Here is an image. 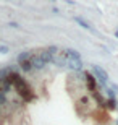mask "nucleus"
Masks as SVG:
<instances>
[{
	"label": "nucleus",
	"instance_id": "nucleus-3",
	"mask_svg": "<svg viewBox=\"0 0 118 125\" xmlns=\"http://www.w3.org/2000/svg\"><path fill=\"white\" fill-rule=\"evenodd\" d=\"M65 57H66V60L81 62V55H79V54H78L74 49H66V51H65Z\"/></svg>",
	"mask_w": 118,
	"mask_h": 125
},
{
	"label": "nucleus",
	"instance_id": "nucleus-1",
	"mask_svg": "<svg viewBox=\"0 0 118 125\" xmlns=\"http://www.w3.org/2000/svg\"><path fill=\"white\" fill-rule=\"evenodd\" d=\"M8 78H10V81H11V86H15V89H16V93H18V96L23 99V101H31V97H32V94H31V88L27 86V83L24 81L19 75H16V73H11V75H8Z\"/></svg>",
	"mask_w": 118,
	"mask_h": 125
},
{
	"label": "nucleus",
	"instance_id": "nucleus-6",
	"mask_svg": "<svg viewBox=\"0 0 118 125\" xmlns=\"http://www.w3.org/2000/svg\"><path fill=\"white\" fill-rule=\"evenodd\" d=\"M0 52H2V54H7V52H8V47L7 46H0Z\"/></svg>",
	"mask_w": 118,
	"mask_h": 125
},
{
	"label": "nucleus",
	"instance_id": "nucleus-5",
	"mask_svg": "<svg viewBox=\"0 0 118 125\" xmlns=\"http://www.w3.org/2000/svg\"><path fill=\"white\" fill-rule=\"evenodd\" d=\"M74 21H76V23L79 24V26H81V28L87 29V31H91V32H95V31H94V28H92L91 24L87 23L86 20H82V18H79V16H74Z\"/></svg>",
	"mask_w": 118,
	"mask_h": 125
},
{
	"label": "nucleus",
	"instance_id": "nucleus-7",
	"mask_svg": "<svg viewBox=\"0 0 118 125\" xmlns=\"http://www.w3.org/2000/svg\"><path fill=\"white\" fill-rule=\"evenodd\" d=\"M115 37H118V31H115Z\"/></svg>",
	"mask_w": 118,
	"mask_h": 125
},
{
	"label": "nucleus",
	"instance_id": "nucleus-4",
	"mask_svg": "<svg viewBox=\"0 0 118 125\" xmlns=\"http://www.w3.org/2000/svg\"><path fill=\"white\" fill-rule=\"evenodd\" d=\"M86 84H87V89H89L91 93L97 91V83H95L94 76H92V75H89V73L86 75Z\"/></svg>",
	"mask_w": 118,
	"mask_h": 125
},
{
	"label": "nucleus",
	"instance_id": "nucleus-2",
	"mask_svg": "<svg viewBox=\"0 0 118 125\" xmlns=\"http://www.w3.org/2000/svg\"><path fill=\"white\" fill-rule=\"evenodd\" d=\"M92 73H94V78H97L104 86L109 83V75H107V72L104 68H100L99 65H94L92 67Z\"/></svg>",
	"mask_w": 118,
	"mask_h": 125
}]
</instances>
